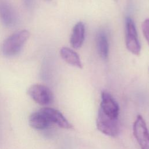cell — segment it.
<instances>
[{"label": "cell", "instance_id": "9c48e42d", "mask_svg": "<svg viewBox=\"0 0 149 149\" xmlns=\"http://www.w3.org/2000/svg\"><path fill=\"white\" fill-rule=\"evenodd\" d=\"M85 38V26L82 22H77L73 27L70 38V42L73 48H80Z\"/></svg>", "mask_w": 149, "mask_h": 149}, {"label": "cell", "instance_id": "8fae6325", "mask_svg": "<svg viewBox=\"0 0 149 149\" xmlns=\"http://www.w3.org/2000/svg\"><path fill=\"white\" fill-rule=\"evenodd\" d=\"M60 55L63 60L70 65L80 69L82 68L83 66L80 56L74 50L63 47L60 49Z\"/></svg>", "mask_w": 149, "mask_h": 149}, {"label": "cell", "instance_id": "4fadbf2b", "mask_svg": "<svg viewBox=\"0 0 149 149\" xmlns=\"http://www.w3.org/2000/svg\"><path fill=\"white\" fill-rule=\"evenodd\" d=\"M141 29L146 41L149 44V18L146 19L141 24Z\"/></svg>", "mask_w": 149, "mask_h": 149}, {"label": "cell", "instance_id": "6da1fadb", "mask_svg": "<svg viewBox=\"0 0 149 149\" xmlns=\"http://www.w3.org/2000/svg\"><path fill=\"white\" fill-rule=\"evenodd\" d=\"M30 37V33L27 30L17 31L6 38L2 45V54L8 57L18 54Z\"/></svg>", "mask_w": 149, "mask_h": 149}, {"label": "cell", "instance_id": "3957f363", "mask_svg": "<svg viewBox=\"0 0 149 149\" xmlns=\"http://www.w3.org/2000/svg\"><path fill=\"white\" fill-rule=\"evenodd\" d=\"M96 125L98 130L107 136L116 137L119 133V118L108 117L100 111L98 112Z\"/></svg>", "mask_w": 149, "mask_h": 149}, {"label": "cell", "instance_id": "30bf717a", "mask_svg": "<svg viewBox=\"0 0 149 149\" xmlns=\"http://www.w3.org/2000/svg\"><path fill=\"white\" fill-rule=\"evenodd\" d=\"M29 124L34 129L37 130H44L49 127L51 123L40 109L31 113L29 117Z\"/></svg>", "mask_w": 149, "mask_h": 149}, {"label": "cell", "instance_id": "52a82bcc", "mask_svg": "<svg viewBox=\"0 0 149 149\" xmlns=\"http://www.w3.org/2000/svg\"><path fill=\"white\" fill-rule=\"evenodd\" d=\"M99 111L107 116L114 118H119V105L113 97L107 91H103L101 94V100Z\"/></svg>", "mask_w": 149, "mask_h": 149}, {"label": "cell", "instance_id": "8992f818", "mask_svg": "<svg viewBox=\"0 0 149 149\" xmlns=\"http://www.w3.org/2000/svg\"><path fill=\"white\" fill-rule=\"evenodd\" d=\"M17 16L13 5L9 0H0V21L7 27L15 26Z\"/></svg>", "mask_w": 149, "mask_h": 149}, {"label": "cell", "instance_id": "5bb4252c", "mask_svg": "<svg viewBox=\"0 0 149 149\" xmlns=\"http://www.w3.org/2000/svg\"><path fill=\"white\" fill-rule=\"evenodd\" d=\"M45 1H50V0H45Z\"/></svg>", "mask_w": 149, "mask_h": 149}, {"label": "cell", "instance_id": "7c38bea8", "mask_svg": "<svg viewBox=\"0 0 149 149\" xmlns=\"http://www.w3.org/2000/svg\"><path fill=\"white\" fill-rule=\"evenodd\" d=\"M96 45L100 56L104 60L107 59L109 55V41L107 35L104 31H100L97 34Z\"/></svg>", "mask_w": 149, "mask_h": 149}, {"label": "cell", "instance_id": "277c9868", "mask_svg": "<svg viewBox=\"0 0 149 149\" xmlns=\"http://www.w3.org/2000/svg\"><path fill=\"white\" fill-rule=\"evenodd\" d=\"M29 95L37 104L41 105H49L53 101L54 96L51 90L40 84L31 85L27 91Z\"/></svg>", "mask_w": 149, "mask_h": 149}, {"label": "cell", "instance_id": "5b68a950", "mask_svg": "<svg viewBox=\"0 0 149 149\" xmlns=\"http://www.w3.org/2000/svg\"><path fill=\"white\" fill-rule=\"evenodd\" d=\"M134 136L141 149H149V131L146 123L141 115H137L133 123Z\"/></svg>", "mask_w": 149, "mask_h": 149}, {"label": "cell", "instance_id": "7a4b0ae2", "mask_svg": "<svg viewBox=\"0 0 149 149\" xmlns=\"http://www.w3.org/2000/svg\"><path fill=\"white\" fill-rule=\"evenodd\" d=\"M125 43L127 49L133 54L139 55L141 52L137 32L133 20L127 17L125 19Z\"/></svg>", "mask_w": 149, "mask_h": 149}, {"label": "cell", "instance_id": "ba28073f", "mask_svg": "<svg viewBox=\"0 0 149 149\" xmlns=\"http://www.w3.org/2000/svg\"><path fill=\"white\" fill-rule=\"evenodd\" d=\"M40 110L46 116L51 123H55L58 126L66 129L72 128L70 123L59 111L48 107L42 108Z\"/></svg>", "mask_w": 149, "mask_h": 149}]
</instances>
